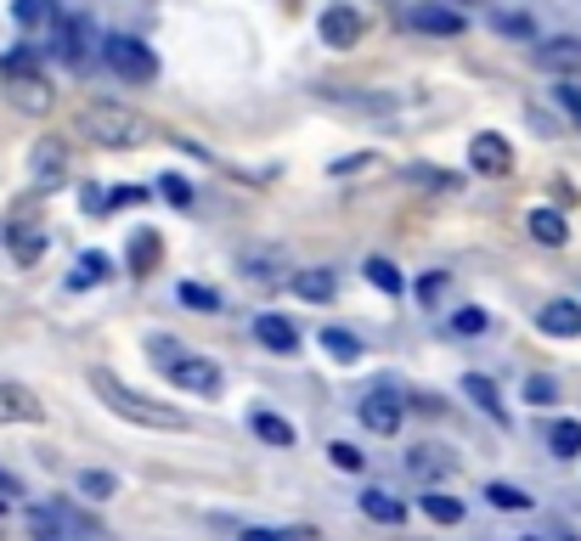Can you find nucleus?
<instances>
[{
	"label": "nucleus",
	"mask_w": 581,
	"mask_h": 541,
	"mask_svg": "<svg viewBox=\"0 0 581 541\" xmlns=\"http://www.w3.org/2000/svg\"><path fill=\"white\" fill-rule=\"evenodd\" d=\"M80 135L85 142H96V147H147L153 135H158V124L147 119V113H136V108H124V101H85L80 108Z\"/></svg>",
	"instance_id": "obj_1"
},
{
	"label": "nucleus",
	"mask_w": 581,
	"mask_h": 541,
	"mask_svg": "<svg viewBox=\"0 0 581 541\" xmlns=\"http://www.w3.org/2000/svg\"><path fill=\"white\" fill-rule=\"evenodd\" d=\"M90 389H96V400H102L113 418H124V423H142V429H170V434H181V429H186V418L175 412V406H158V400H147L142 389H131L124 378H113V372H102V366L90 372Z\"/></svg>",
	"instance_id": "obj_2"
},
{
	"label": "nucleus",
	"mask_w": 581,
	"mask_h": 541,
	"mask_svg": "<svg viewBox=\"0 0 581 541\" xmlns=\"http://www.w3.org/2000/svg\"><path fill=\"white\" fill-rule=\"evenodd\" d=\"M7 101H12V108H23V113H51V85H46V74H40V68L35 62H28V57H7Z\"/></svg>",
	"instance_id": "obj_3"
},
{
	"label": "nucleus",
	"mask_w": 581,
	"mask_h": 541,
	"mask_svg": "<svg viewBox=\"0 0 581 541\" xmlns=\"http://www.w3.org/2000/svg\"><path fill=\"white\" fill-rule=\"evenodd\" d=\"M102 57H108L113 74H119V80H131V85L158 80V57H153V46L131 40V34H113V40H102Z\"/></svg>",
	"instance_id": "obj_4"
},
{
	"label": "nucleus",
	"mask_w": 581,
	"mask_h": 541,
	"mask_svg": "<svg viewBox=\"0 0 581 541\" xmlns=\"http://www.w3.org/2000/svg\"><path fill=\"white\" fill-rule=\"evenodd\" d=\"M28 181L46 187V192L69 181V142H62V135H40L35 142V153H28Z\"/></svg>",
	"instance_id": "obj_5"
},
{
	"label": "nucleus",
	"mask_w": 581,
	"mask_h": 541,
	"mask_svg": "<svg viewBox=\"0 0 581 541\" xmlns=\"http://www.w3.org/2000/svg\"><path fill=\"white\" fill-rule=\"evenodd\" d=\"M356 418H362V429H373V434H396L401 429V418H407V406H401V389H367L362 395V406H356Z\"/></svg>",
	"instance_id": "obj_6"
},
{
	"label": "nucleus",
	"mask_w": 581,
	"mask_h": 541,
	"mask_svg": "<svg viewBox=\"0 0 581 541\" xmlns=\"http://www.w3.org/2000/svg\"><path fill=\"white\" fill-rule=\"evenodd\" d=\"M0 423H46L40 395L17 378H0Z\"/></svg>",
	"instance_id": "obj_7"
},
{
	"label": "nucleus",
	"mask_w": 581,
	"mask_h": 541,
	"mask_svg": "<svg viewBox=\"0 0 581 541\" xmlns=\"http://www.w3.org/2000/svg\"><path fill=\"white\" fill-rule=\"evenodd\" d=\"M316 28H322V46H334V51H350V46L362 40V28H367V23H362V12H356V7H328V12H322V23H316Z\"/></svg>",
	"instance_id": "obj_8"
},
{
	"label": "nucleus",
	"mask_w": 581,
	"mask_h": 541,
	"mask_svg": "<svg viewBox=\"0 0 581 541\" xmlns=\"http://www.w3.org/2000/svg\"><path fill=\"white\" fill-rule=\"evenodd\" d=\"M407 28H417V34H463L469 28V17L463 12H451V7H440V0H417V7L407 12Z\"/></svg>",
	"instance_id": "obj_9"
},
{
	"label": "nucleus",
	"mask_w": 581,
	"mask_h": 541,
	"mask_svg": "<svg viewBox=\"0 0 581 541\" xmlns=\"http://www.w3.org/2000/svg\"><path fill=\"white\" fill-rule=\"evenodd\" d=\"M469 164L480 169V176H508V169H513V147L503 142L497 130H480L469 142Z\"/></svg>",
	"instance_id": "obj_10"
},
{
	"label": "nucleus",
	"mask_w": 581,
	"mask_h": 541,
	"mask_svg": "<svg viewBox=\"0 0 581 541\" xmlns=\"http://www.w3.org/2000/svg\"><path fill=\"white\" fill-rule=\"evenodd\" d=\"M407 473L412 480H451V473H458V452L451 446H412L407 452Z\"/></svg>",
	"instance_id": "obj_11"
},
{
	"label": "nucleus",
	"mask_w": 581,
	"mask_h": 541,
	"mask_svg": "<svg viewBox=\"0 0 581 541\" xmlns=\"http://www.w3.org/2000/svg\"><path fill=\"white\" fill-rule=\"evenodd\" d=\"M165 372H170V384H181V389H192V395H215V389H220V366L204 361V356H181V361H170Z\"/></svg>",
	"instance_id": "obj_12"
},
{
	"label": "nucleus",
	"mask_w": 581,
	"mask_h": 541,
	"mask_svg": "<svg viewBox=\"0 0 581 541\" xmlns=\"http://www.w3.org/2000/svg\"><path fill=\"white\" fill-rule=\"evenodd\" d=\"M254 338H261V345L266 350H300V327L294 322H288V316H277V311H261V316H254Z\"/></svg>",
	"instance_id": "obj_13"
},
{
	"label": "nucleus",
	"mask_w": 581,
	"mask_h": 541,
	"mask_svg": "<svg viewBox=\"0 0 581 541\" xmlns=\"http://www.w3.org/2000/svg\"><path fill=\"white\" fill-rule=\"evenodd\" d=\"M536 327H542L547 338H576V333H581V304H576V299H554V304H542Z\"/></svg>",
	"instance_id": "obj_14"
},
{
	"label": "nucleus",
	"mask_w": 581,
	"mask_h": 541,
	"mask_svg": "<svg viewBox=\"0 0 581 541\" xmlns=\"http://www.w3.org/2000/svg\"><path fill=\"white\" fill-rule=\"evenodd\" d=\"M322 101L350 108V113H396V96L390 91H322Z\"/></svg>",
	"instance_id": "obj_15"
},
{
	"label": "nucleus",
	"mask_w": 581,
	"mask_h": 541,
	"mask_svg": "<svg viewBox=\"0 0 581 541\" xmlns=\"http://www.w3.org/2000/svg\"><path fill=\"white\" fill-rule=\"evenodd\" d=\"M536 62L547 68V74H576V68H581V40H570V34H559V40H542V46H536Z\"/></svg>",
	"instance_id": "obj_16"
},
{
	"label": "nucleus",
	"mask_w": 581,
	"mask_h": 541,
	"mask_svg": "<svg viewBox=\"0 0 581 541\" xmlns=\"http://www.w3.org/2000/svg\"><path fill=\"white\" fill-rule=\"evenodd\" d=\"M57 57L69 62V68H85V62H90V28H85L80 17L57 28Z\"/></svg>",
	"instance_id": "obj_17"
},
{
	"label": "nucleus",
	"mask_w": 581,
	"mask_h": 541,
	"mask_svg": "<svg viewBox=\"0 0 581 541\" xmlns=\"http://www.w3.org/2000/svg\"><path fill=\"white\" fill-rule=\"evenodd\" d=\"M525 226H531V237L542 249H559V243H570V220L559 215V209H531L525 215Z\"/></svg>",
	"instance_id": "obj_18"
},
{
	"label": "nucleus",
	"mask_w": 581,
	"mask_h": 541,
	"mask_svg": "<svg viewBox=\"0 0 581 541\" xmlns=\"http://www.w3.org/2000/svg\"><path fill=\"white\" fill-rule=\"evenodd\" d=\"M463 395L480 406V412H486L492 423H503L508 429V406H503V395H497V384L492 378H480V372H469V378H463Z\"/></svg>",
	"instance_id": "obj_19"
},
{
	"label": "nucleus",
	"mask_w": 581,
	"mask_h": 541,
	"mask_svg": "<svg viewBox=\"0 0 581 541\" xmlns=\"http://www.w3.org/2000/svg\"><path fill=\"white\" fill-rule=\"evenodd\" d=\"M334 288H339V277H334V270L328 265H311V270H300V277H294V293L300 299H334Z\"/></svg>",
	"instance_id": "obj_20"
},
{
	"label": "nucleus",
	"mask_w": 581,
	"mask_h": 541,
	"mask_svg": "<svg viewBox=\"0 0 581 541\" xmlns=\"http://www.w3.org/2000/svg\"><path fill=\"white\" fill-rule=\"evenodd\" d=\"M362 514H367L373 525H401V519H407V507H401L390 491H362Z\"/></svg>",
	"instance_id": "obj_21"
},
{
	"label": "nucleus",
	"mask_w": 581,
	"mask_h": 541,
	"mask_svg": "<svg viewBox=\"0 0 581 541\" xmlns=\"http://www.w3.org/2000/svg\"><path fill=\"white\" fill-rule=\"evenodd\" d=\"M547 452H554V457H576L581 452V423L576 418H554V423H547Z\"/></svg>",
	"instance_id": "obj_22"
},
{
	"label": "nucleus",
	"mask_w": 581,
	"mask_h": 541,
	"mask_svg": "<svg viewBox=\"0 0 581 541\" xmlns=\"http://www.w3.org/2000/svg\"><path fill=\"white\" fill-rule=\"evenodd\" d=\"M7 243H12V254H17L23 265H35V260L46 254V231H35V226H7Z\"/></svg>",
	"instance_id": "obj_23"
},
{
	"label": "nucleus",
	"mask_w": 581,
	"mask_h": 541,
	"mask_svg": "<svg viewBox=\"0 0 581 541\" xmlns=\"http://www.w3.org/2000/svg\"><path fill=\"white\" fill-rule=\"evenodd\" d=\"M417 507H424L435 525H463V502L446 496V491H424V496H417Z\"/></svg>",
	"instance_id": "obj_24"
},
{
	"label": "nucleus",
	"mask_w": 581,
	"mask_h": 541,
	"mask_svg": "<svg viewBox=\"0 0 581 541\" xmlns=\"http://www.w3.org/2000/svg\"><path fill=\"white\" fill-rule=\"evenodd\" d=\"M249 429H254V434H261V440H266V446H294V440H300L294 429H288L282 418H271V412H249Z\"/></svg>",
	"instance_id": "obj_25"
},
{
	"label": "nucleus",
	"mask_w": 581,
	"mask_h": 541,
	"mask_svg": "<svg viewBox=\"0 0 581 541\" xmlns=\"http://www.w3.org/2000/svg\"><path fill=\"white\" fill-rule=\"evenodd\" d=\"M322 350H328L334 361H362V338L344 333V327H322Z\"/></svg>",
	"instance_id": "obj_26"
},
{
	"label": "nucleus",
	"mask_w": 581,
	"mask_h": 541,
	"mask_svg": "<svg viewBox=\"0 0 581 541\" xmlns=\"http://www.w3.org/2000/svg\"><path fill=\"white\" fill-rule=\"evenodd\" d=\"M486 502H492V507H503V514H525V507H531V491L497 480V485H486Z\"/></svg>",
	"instance_id": "obj_27"
},
{
	"label": "nucleus",
	"mask_w": 581,
	"mask_h": 541,
	"mask_svg": "<svg viewBox=\"0 0 581 541\" xmlns=\"http://www.w3.org/2000/svg\"><path fill=\"white\" fill-rule=\"evenodd\" d=\"M362 270H367V282H373L378 293H401V288H407V282H401V270H396L390 260H384V254H373Z\"/></svg>",
	"instance_id": "obj_28"
},
{
	"label": "nucleus",
	"mask_w": 581,
	"mask_h": 541,
	"mask_svg": "<svg viewBox=\"0 0 581 541\" xmlns=\"http://www.w3.org/2000/svg\"><path fill=\"white\" fill-rule=\"evenodd\" d=\"M74 485H80V496H90V502H108V496H119V480H113V473H102V468H85Z\"/></svg>",
	"instance_id": "obj_29"
},
{
	"label": "nucleus",
	"mask_w": 581,
	"mask_h": 541,
	"mask_svg": "<svg viewBox=\"0 0 581 541\" xmlns=\"http://www.w3.org/2000/svg\"><path fill=\"white\" fill-rule=\"evenodd\" d=\"M412 181L424 192H458V176L451 169H429V164H412Z\"/></svg>",
	"instance_id": "obj_30"
},
{
	"label": "nucleus",
	"mask_w": 581,
	"mask_h": 541,
	"mask_svg": "<svg viewBox=\"0 0 581 541\" xmlns=\"http://www.w3.org/2000/svg\"><path fill=\"white\" fill-rule=\"evenodd\" d=\"M486 327H492V316L480 311V304H463V311H451V333L474 338V333H486Z\"/></svg>",
	"instance_id": "obj_31"
},
{
	"label": "nucleus",
	"mask_w": 581,
	"mask_h": 541,
	"mask_svg": "<svg viewBox=\"0 0 581 541\" xmlns=\"http://www.w3.org/2000/svg\"><path fill=\"white\" fill-rule=\"evenodd\" d=\"M102 277H108V254H85L80 270L69 277V288H90V282H102Z\"/></svg>",
	"instance_id": "obj_32"
},
{
	"label": "nucleus",
	"mask_w": 581,
	"mask_h": 541,
	"mask_svg": "<svg viewBox=\"0 0 581 541\" xmlns=\"http://www.w3.org/2000/svg\"><path fill=\"white\" fill-rule=\"evenodd\" d=\"M243 541H316V530L311 525H294V530H261L254 525V530H243Z\"/></svg>",
	"instance_id": "obj_33"
},
{
	"label": "nucleus",
	"mask_w": 581,
	"mask_h": 541,
	"mask_svg": "<svg viewBox=\"0 0 581 541\" xmlns=\"http://www.w3.org/2000/svg\"><path fill=\"white\" fill-rule=\"evenodd\" d=\"M328 462H334L339 473H362V452L350 446V440H334V446H328Z\"/></svg>",
	"instance_id": "obj_34"
},
{
	"label": "nucleus",
	"mask_w": 581,
	"mask_h": 541,
	"mask_svg": "<svg viewBox=\"0 0 581 541\" xmlns=\"http://www.w3.org/2000/svg\"><path fill=\"white\" fill-rule=\"evenodd\" d=\"M243 277H261V282H277V254H243Z\"/></svg>",
	"instance_id": "obj_35"
},
{
	"label": "nucleus",
	"mask_w": 581,
	"mask_h": 541,
	"mask_svg": "<svg viewBox=\"0 0 581 541\" xmlns=\"http://www.w3.org/2000/svg\"><path fill=\"white\" fill-rule=\"evenodd\" d=\"M181 304H192V311H215L220 293H215V288H204V282H181Z\"/></svg>",
	"instance_id": "obj_36"
},
{
	"label": "nucleus",
	"mask_w": 581,
	"mask_h": 541,
	"mask_svg": "<svg viewBox=\"0 0 581 541\" xmlns=\"http://www.w3.org/2000/svg\"><path fill=\"white\" fill-rule=\"evenodd\" d=\"M12 12H17V23H23V28H40V23L51 17V0H17Z\"/></svg>",
	"instance_id": "obj_37"
},
{
	"label": "nucleus",
	"mask_w": 581,
	"mask_h": 541,
	"mask_svg": "<svg viewBox=\"0 0 581 541\" xmlns=\"http://www.w3.org/2000/svg\"><path fill=\"white\" fill-rule=\"evenodd\" d=\"M554 101H559V108H565V119H576V124H581V85L559 80V85H554Z\"/></svg>",
	"instance_id": "obj_38"
},
{
	"label": "nucleus",
	"mask_w": 581,
	"mask_h": 541,
	"mask_svg": "<svg viewBox=\"0 0 581 541\" xmlns=\"http://www.w3.org/2000/svg\"><path fill=\"white\" fill-rule=\"evenodd\" d=\"M147 350H153V356H158V366H170V361H181V356H186V350H181V345H175V338H158V333H153V338H147Z\"/></svg>",
	"instance_id": "obj_39"
},
{
	"label": "nucleus",
	"mask_w": 581,
	"mask_h": 541,
	"mask_svg": "<svg viewBox=\"0 0 581 541\" xmlns=\"http://www.w3.org/2000/svg\"><path fill=\"white\" fill-rule=\"evenodd\" d=\"M525 400H536V406L559 400V384H554V378H525Z\"/></svg>",
	"instance_id": "obj_40"
},
{
	"label": "nucleus",
	"mask_w": 581,
	"mask_h": 541,
	"mask_svg": "<svg viewBox=\"0 0 581 541\" xmlns=\"http://www.w3.org/2000/svg\"><path fill=\"white\" fill-rule=\"evenodd\" d=\"M362 169H378V158H373V153H356V158H339V164H334V176H362Z\"/></svg>",
	"instance_id": "obj_41"
},
{
	"label": "nucleus",
	"mask_w": 581,
	"mask_h": 541,
	"mask_svg": "<svg viewBox=\"0 0 581 541\" xmlns=\"http://www.w3.org/2000/svg\"><path fill=\"white\" fill-rule=\"evenodd\" d=\"M440 293H446V270H429V277L417 282V299H424V304H435Z\"/></svg>",
	"instance_id": "obj_42"
},
{
	"label": "nucleus",
	"mask_w": 581,
	"mask_h": 541,
	"mask_svg": "<svg viewBox=\"0 0 581 541\" xmlns=\"http://www.w3.org/2000/svg\"><path fill=\"white\" fill-rule=\"evenodd\" d=\"M153 254H158V237H153V231H147V237H136V249H131L136 270H147V265H153Z\"/></svg>",
	"instance_id": "obj_43"
},
{
	"label": "nucleus",
	"mask_w": 581,
	"mask_h": 541,
	"mask_svg": "<svg viewBox=\"0 0 581 541\" xmlns=\"http://www.w3.org/2000/svg\"><path fill=\"white\" fill-rule=\"evenodd\" d=\"M17 496H23V485L12 480V473H0V507H12Z\"/></svg>",
	"instance_id": "obj_44"
},
{
	"label": "nucleus",
	"mask_w": 581,
	"mask_h": 541,
	"mask_svg": "<svg viewBox=\"0 0 581 541\" xmlns=\"http://www.w3.org/2000/svg\"><path fill=\"white\" fill-rule=\"evenodd\" d=\"M503 34H531V17H497Z\"/></svg>",
	"instance_id": "obj_45"
},
{
	"label": "nucleus",
	"mask_w": 581,
	"mask_h": 541,
	"mask_svg": "<svg viewBox=\"0 0 581 541\" xmlns=\"http://www.w3.org/2000/svg\"><path fill=\"white\" fill-rule=\"evenodd\" d=\"M165 192H170L175 203H186V181H181V176H165Z\"/></svg>",
	"instance_id": "obj_46"
},
{
	"label": "nucleus",
	"mask_w": 581,
	"mask_h": 541,
	"mask_svg": "<svg viewBox=\"0 0 581 541\" xmlns=\"http://www.w3.org/2000/svg\"><path fill=\"white\" fill-rule=\"evenodd\" d=\"M525 541H531V536H525Z\"/></svg>",
	"instance_id": "obj_47"
}]
</instances>
